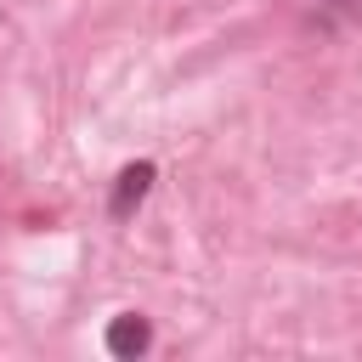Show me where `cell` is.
<instances>
[{"label": "cell", "instance_id": "cell-1", "mask_svg": "<svg viewBox=\"0 0 362 362\" xmlns=\"http://www.w3.org/2000/svg\"><path fill=\"white\" fill-rule=\"evenodd\" d=\"M153 192V164H130V170H119V181H113V204H107V215L113 221H124L141 198Z\"/></svg>", "mask_w": 362, "mask_h": 362}, {"label": "cell", "instance_id": "cell-2", "mask_svg": "<svg viewBox=\"0 0 362 362\" xmlns=\"http://www.w3.org/2000/svg\"><path fill=\"white\" fill-rule=\"evenodd\" d=\"M147 345H153V328H147V317L124 311V317H113V322H107V351H113V356H141Z\"/></svg>", "mask_w": 362, "mask_h": 362}, {"label": "cell", "instance_id": "cell-3", "mask_svg": "<svg viewBox=\"0 0 362 362\" xmlns=\"http://www.w3.org/2000/svg\"><path fill=\"white\" fill-rule=\"evenodd\" d=\"M328 11H339V17H351V23H362V0H322Z\"/></svg>", "mask_w": 362, "mask_h": 362}]
</instances>
